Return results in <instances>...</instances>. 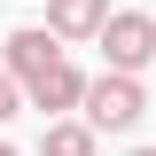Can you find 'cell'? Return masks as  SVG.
<instances>
[{
  "mask_svg": "<svg viewBox=\"0 0 156 156\" xmlns=\"http://www.w3.org/2000/svg\"><path fill=\"white\" fill-rule=\"evenodd\" d=\"M0 156H23V148H8V140H0Z\"/></svg>",
  "mask_w": 156,
  "mask_h": 156,
  "instance_id": "ba28073f",
  "label": "cell"
},
{
  "mask_svg": "<svg viewBox=\"0 0 156 156\" xmlns=\"http://www.w3.org/2000/svg\"><path fill=\"white\" fill-rule=\"evenodd\" d=\"M101 133L86 125V117H47V133H39V156H94Z\"/></svg>",
  "mask_w": 156,
  "mask_h": 156,
  "instance_id": "8992f818",
  "label": "cell"
},
{
  "mask_svg": "<svg viewBox=\"0 0 156 156\" xmlns=\"http://www.w3.org/2000/svg\"><path fill=\"white\" fill-rule=\"evenodd\" d=\"M23 109V86H16V78H8V70H0V125H8V117H16Z\"/></svg>",
  "mask_w": 156,
  "mask_h": 156,
  "instance_id": "52a82bcc",
  "label": "cell"
},
{
  "mask_svg": "<svg viewBox=\"0 0 156 156\" xmlns=\"http://www.w3.org/2000/svg\"><path fill=\"white\" fill-rule=\"evenodd\" d=\"M101 16H109V0H47V31L55 39H94Z\"/></svg>",
  "mask_w": 156,
  "mask_h": 156,
  "instance_id": "5b68a950",
  "label": "cell"
},
{
  "mask_svg": "<svg viewBox=\"0 0 156 156\" xmlns=\"http://www.w3.org/2000/svg\"><path fill=\"white\" fill-rule=\"evenodd\" d=\"M62 62V39L47 31V23H23V31H8V62H0V70L16 78L23 94H31V86H47V70H55Z\"/></svg>",
  "mask_w": 156,
  "mask_h": 156,
  "instance_id": "3957f363",
  "label": "cell"
},
{
  "mask_svg": "<svg viewBox=\"0 0 156 156\" xmlns=\"http://www.w3.org/2000/svg\"><path fill=\"white\" fill-rule=\"evenodd\" d=\"M86 125L94 133H133L140 117H148V94H140V78L133 70H101V78H86Z\"/></svg>",
  "mask_w": 156,
  "mask_h": 156,
  "instance_id": "6da1fadb",
  "label": "cell"
},
{
  "mask_svg": "<svg viewBox=\"0 0 156 156\" xmlns=\"http://www.w3.org/2000/svg\"><path fill=\"white\" fill-rule=\"evenodd\" d=\"M78 101H86V70L62 55L55 70H47V86H31V94H23V109H47V117H55V109H78Z\"/></svg>",
  "mask_w": 156,
  "mask_h": 156,
  "instance_id": "277c9868",
  "label": "cell"
},
{
  "mask_svg": "<svg viewBox=\"0 0 156 156\" xmlns=\"http://www.w3.org/2000/svg\"><path fill=\"white\" fill-rule=\"evenodd\" d=\"M133 156H156V148H133Z\"/></svg>",
  "mask_w": 156,
  "mask_h": 156,
  "instance_id": "9c48e42d",
  "label": "cell"
},
{
  "mask_svg": "<svg viewBox=\"0 0 156 156\" xmlns=\"http://www.w3.org/2000/svg\"><path fill=\"white\" fill-rule=\"evenodd\" d=\"M101 55H109V70H148L156 62V16H140V8H109V16H101Z\"/></svg>",
  "mask_w": 156,
  "mask_h": 156,
  "instance_id": "7a4b0ae2",
  "label": "cell"
}]
</instances>
